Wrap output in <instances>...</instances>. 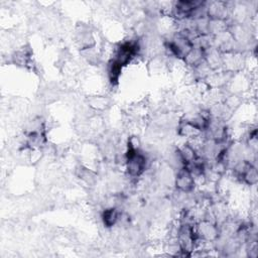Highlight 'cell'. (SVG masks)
Returning <instances> with one entry per match:
<instances>
[{"label": "cell", "mask_w": 258, "mask_h": 258, "mask_svg": "<svg viewBox=\"0 0 258 258\" xmlns=\"http://www.w3.org/2000/svg\"><path fill=\"white\" fill-rule=\"evenodd\" d=\"M147 163L148 158L140 149L127 145L124 153V164L126 172L131 178L140 177L145 172Z\"/></svg>", "instance_id": "1"}, {"label": "cell", "mask_w": 258, "mask_h": 258, "mask_svg": "<svg viewBox=\"0 0 258 258\" xmlns=\"http://www.w3.org/2000/svg\"><path fill=\"white\" fill-rule=\"evenodd\" d=\"M195 231L199 241L204 243H215L221 235L220 226L212 220L202 219L195 224Z\"/></svg>", "instance_id": "2"}, {"label": "cell", "mask_w": 258, "mask_h": 258, "mask_svg": "<svg viewBox=\"0 0 258 258\" xmlns=\"http://www.w3.org/2000/svg\"><path fill=\"white\" fill-rule=\"evenodd\" d=\"M196 182L197 181L195 176L186 167L183 166L176 170L173 179V183L176 190L185 194H191L196 187Z\"/></svg>", "instance_id": "3"}, {"label": "cell", "mask_w": 258, "mask_h": 258, "mask_svg": "<svg viewBox=\"0 0 258 258\" xmlns=\"http://www.w3.org/2000/svg\"><path fill=\"white\" fill-rule=\"evenodd\" d=\"M205 132L199 127L194 125L191 122L182 118L177 124V135L185 138L187 141H191L198 138H201Z\"/></svg>", "instance_id": "4"}, {"label": "cell", "mask_w": 258, "mask_h": 258, "mask_svg": "<svg viewBox=\"0 0 258 258\" xmlns=\"http://www.w3.org/2000/svg\"><path fill=\"white\" fill-rule=\"evenodd\" d=\"M121 213L117 207H107L103 210L101 218L104 226L106 228H113L120 221Z\"/></svg>", "instance_id": "5"}, {"label": "cell", "mask_w": 258, "mask_h": 258, "mask_svg": "<svg viewBox=\"0 0 258 258\" xmlns=\"http://www.w3.org/2000/svg\"><path fill=\"white\" fill-rule=\"evenodd\" d=\"M240 180L244 182L247 185H255L258 180V175H257V168L254 163L250 164L249 167L244 171V173L241 175Z\"/></svg>", "instance_id": "6"}]
</instances>
